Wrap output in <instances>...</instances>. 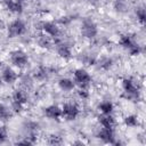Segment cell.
I'll list each match as a JSON object with an SVG mask.
<instances>
[{"instance_id": "cell-4", "label": "cell", "mask_w": 146, "mask_h": 146, "mask_svg": "<svg viewBox=\"0 0 146 146\" xmlns=\"http://www.w3.org/2000/svg\"><path fill=\"white\" fill-rule=\"evenodd\" d=\"M81 33L87 39H92L97 35V26L91 19H84L81 25Z\"/></svg>"}, {"instance_id": "cell-9", "label": "cell", "mask_w": 146, "mask_h": 146, "mask_svg": "<svg viewBox=\"0 0 146 146\" xmlns=\"http://www.w3.org/2000/svg\"><path fill=\"white\" fill-rule=\"evenodd\" d=\"M44 114L47 117L51 120H59V117L62 116V108H59L56 105H51L44 108Z\"/></svg>"}, {"instance_id": "cell-6", "label": "cell", "mask_w": 146, "mask_h": 146, "mask_svg": "<svg viewBox=\"0 0 146 146\" xmlns=\"http://www.w3.org/2000/svg\"><path fill=\"white\" fill-rule=\"evenodd\" d=\"M24 32H25V24L21 19H15L8 26V35L10 38L22 35Z\"/></svg>"}, {"instance_id": "cell-21", "label": "cell", "mask_w": 146, "mask_h": 146, "mask_svg": "<svg viewBox=\"0 0 146 146\" xmlns=\"http://www.w3.org/2000/svg\"><path fill=\"white\" fill-rule=\"evenodd\" d=\"M34 76L38 79V80H46L48 78V70L44 68V67H40L35 71V74Z\"/></svg>"}, {"instance_id": "cell-5", "label": "cell", "mask_w": 146, "mask_h": 146, "mask_svg": "<svg viewBox=\"0 0 146 146\" xmlns=\"http://www.w3.org/2000/svg\"><path fill=\"white\" fill-rule=\"evenodd\" d=\"M74 81L82 88H86L90 82H91V76L90 74L83 70V68H78L74 71Z\"/></svg>"}, {"instance_id": "cell-19", "label": "cell", "mask_w": 146, "mask_h": 146, "mask_svg": "<svg viewBox=\"0 0 146 146\" xmlns=\"http://www.w3.org/2000/svg\"><path fill=\"white\" fill-rule=\"evenodd\" d=\"M98 108H99V111H100L102 113H104V114H111V113L113 112L114 106H113V104H112L111 102H103V103L99 104Z\"/></svg>"}, {"instance_id": "cell-17", "label": "cell", "mask_w": 146, "mask_h": 146, "mask_svg": "<svg viewBox=\"0 0 146 146\" xmlns=\"http://www.w3.org/2000/svg\"><path fill=\"white\" fill-rule=\"evenodd\" d=\"M120 44L124 48V49H127V50H129L130 48H132L135 44H136V42L132 40V38L130 36V35H122L121 38H120Z\"/></svg>"}, {"instance_id": "cell-26", "label": "cell", "mask_w": 146, "mask_h": 146, "mask_svg": "<svg viewBox=\"0 0 146 146\" xmlns=\"http://www.w3.org/2000/svg\"><path fill=\"white\" fill-rule=\"evenodd\" d=\"M49 144H52V145L62 144V139H60V137H58V136H50V138H49Z\"/></svg>"}, {"instance_id": "cell-15", "label": "cell", "mask_w": 146, "mask_h": 146, "mask_svg": "<svg viewBox=\"0 0 146 146\" xmlns=\"http://www.w3.org/2000/svg\"><path fill=\"white\" fill-rule=\"evenodd\" d=\"M6 7L11 13H22L23 6L17 0H6Z\"/></svg>"}, {"instance_id": "cell-16", "label": "cell", "mask_w": 146, "mask_h": 146, "mask_svg": "<svg viewBox=\"0 0 146 146\" xmlns=\"http://www.w3.org/2000/svg\"><path fill=\"white\" fill-rule=\"evenodd\" d=\"M58 86H59V88H60L62 90H64V91H71V90L74 89L75 83H74L72 80L64 78V79H60V80L58 81Z\"/></svg>"}, {"instance_id": "cell-10", "label": "cell", "mask_w": 146, "mask_h": 146, "mask_svg": "<svg viewBox=\"0 0 146 146\" xmlns=\"http://www.w3.org/2000/svg\"><path fill=\"white\" fill-rule=\"evenodd\" d=\"M98 137L104 140L105 143H114L113 139H114V131H113V128H105L103 127L99 132H98Z\"/></svg>"}, {"instance_id": "cell-22", "label": "cell", "mask_w": 146, "mask_h": 146, "mask_svg": "<svg viewBox=\"0 0 146 146\" xmlns=\"http://www.w3.org/2000/svg\"><path fill=\"white\" fill-rule=\"evenodd\" d=\"M136 15H137L138 21H139L141 24H144V23H145V18H146L145 9H144L143 7H141V8H138V9H137V11H136Z\"/></svg>"}, {"instance_id": "cell-18", "label": "cell", "mask_w": 146, "mask_h": 146, "mask_svg": "<svg viewBox=\"0 0 146 146\" xmlns=\"http://www.w3.org/2000/svg\"><path fill=\"white\" fill-rule=\"evenodd\" d=\"M11 115L13 113L9 107H7L6 105H0V120L1 121H8L11 117Z\"/></svg>"}, {"instance_id": "cell-28", "label": "cell", "mask_w": 146, "mask_h": 146, "mask_svg": "<svg viewBox=\"0 0 146 146\" xmlns=\"http://www.w3.org/2000/svg\"><path fill=\"white\" fill-rule=\"evenodd\" d=\"M2 27H3V23L0 21V29H2Z\"/></svg>"}, {"instance_id": "cell-7", "label": "cell", "mask_w": 146, "mask_h": 146, "mask_svg": "<svg viewBox=\"0 0 146 146\" xmlns=\"http://www.w3.org/2000/svg\"><path fill=\"white\" fill-rule=\"evenodd\" d=\"M41 29H42L43 33H46V34H48L52 38H56L59 34V27L52 22H42L41 23Z\"/></svg>"}, {"instance_id": "cell-20", "label": "cell", "mask_w": 146, "mask_h": 146, "mask_svg": "<svg viewBox=\"0 0 146 146\" xmlns=\"http://www.w3.org/2000/svg\"><path fill=\"white\" fill-rule=\"evenodd\" d=\"M124 123H125V125L129 127V128H135V127H137V125L139 124V121H138V117H137V116H135V115H129V116H127V117L124 119Z\"/></svg>"}, {"instance_id": "cell-27", "label": "cell", "mask_w": 146, "mask_h": 146, "mask_svg": "<svg viewBox=\"0 0 146 146\" xmlns=\"http://www.w3.org/2000/svg\"><path fill=\"white\" fill-rule=\"evenodd\" d=\"M7 138V131L3 127H0V141H3Z\"/></svg>"}, {"instance_id": "cell-3", "label": "cell", "mask_w": 146, "mask_h": 146, "mask_svg": "<svg viewBox=\"0 0 146 146\" xmlns=\"http://www.w3.org/2000/svg\"><path fill=\"white\" fill-rule=\"evenodd\" d=\"M10 62L17 67H24L29 63V57L23 50H15L10 54Z\"/></svg>"}, {"instance_id": "cell-1", "label": "cell", "mask_w": 146, "mask_h": 146, "mask_svg": "<svg viewBox=\"0 0 146 146\" xmlns=\"http://www.w3.org/2000/svg\"><path fill=\"white\" fill-rule=\"evenodd\" d=\"M122 87H123L124 96L127 99H130V100L138 99V96H139L138 87L135 84V82L131 79H124L122 82Z\"/></svg>"}, {"instance_id": "cell-23", "label": "cell", "mask_w": 146, "mask_h": 146, "mask_svg": "<svg viewBox=\"0 0 146 146\" xmlns=\"http://www.w3.org/2000/svg\"><path fill=\"white\" fill-rule=\"evenodd\" d=\"M99 65H100V67H103V68L107 70V68H110V67L112 66V59H111V58H108V57L102 58V59L99 60Z\"/></svg>"}, {"instance_id": "cell-2", "label": "cell", "mask_w": 146, "mask_h": 146, "mask_svg": "<svg viewBox=\"0 0 146 146\" xmlns=\"http://www.w3.org/2000/svg\"><path fill=\"white\" fill-rule=\"evenodd\" d=\"M79 106L73 102H66L63 104L62 107V116H64L66 120H74L79 115Z\"/></svg>"}, {"instance_id": "cell-11", "label": "cell", "mask_w": 146, "mask_h": 146, "mask_svg": "<svg viewBox=\"0 0 146 146\" xmlns=\"http://www.w3.org/2000/svg\"><path fill=\"white\" fill-rule=\"evenodd\" d=\"M1 76H2V80L6 83H14L17 80V78H18L17 73L13 68H10V67H6L2 71V75Z\"/></svg>"}, {"instance_id": "cell-25", "label": "cell", "mask_w": 146, "mask_h": 146, "mask_svg": "<svg viewBox=\"0 0 146 146\" xmlns=\"http://www.w3.org/2000/svg\"><path fill=\"white\" fill-rule=\"evenodd\" d=\"M78 95H79V97H81L82 99H86V98H88V96H89V92L87 91V89L86 88H80L79 90H78Z\"/></svg>"}, {"instance_id": "cell-12", "label": "cell", "mask_w": 146, "mask_h": 146, "mask_svg": "<svg viewBox=\"0 0 146 146\" xmlns=\"http://www.w3.org/2000/svg\"><path fill=\"white\" fill-rule=\"evenodd\" d=\"M98 121L105 128H113L115 125V120H114V117L111 114H104V113H102V115L98 116Z\"/></svg>"}, {"instance_id": "cell-14", "label": "cell", "mask_w": 146, "mask_h": 146, "mask_svg": "<svg viewBox=\"0 0 146 146\" xmlns=\"http://www.w3.org/2000/svg\"><path fill=\"white\" fill-rule=\"evenodd\" d=\"M54 38L52 36H50V35H48V34H46V33H43L42 35H40V38H39V40H38V43H39V46L40 47H42V48H50L52 44H54Z\"/></svg>"}, {"instance_id": "cell-13", "label": "cell", "mask_w": 146, "mask_h": 146, "mask_svg": "<svg viewBox=\"0 0 146 146\" xmlns=\"http://www.w3.org/2000/svg\"><path fill=\"white\" fill-rule=\"evenodd\" d=\"M13 102H16L18 104L25 105L27 103V94H26V91H24L22 89L15 90L14 94H13Z\"/></svg>"}, {"instance_id": "cell-8", "label": "cell", "mask_w": 146, "mask_h": 146, "mask_svg": "<svg viewBox=\"0 0 146 146\" xmlns=\"http://www.w3.org/2000/svg\"><path fill=\"white\" fill-rule=\"evenodd\" d=\"M54 41H55V44H57V54H58L62 58L67 59V58H70V57L72 56L71 48H70V46H68L67 43L62 42V41H59V40H55V39H54Z\"/></svg>"}, {"instance_id": "cell-24", "label": "cell", "mask_w": 146, "mask_h": 146, "mask_svg": "<svg viewBox=\"0 0 146 146\" xmlns=\"http://www.w3.org/2000/svg\"><path fill=\"white\" fill-rule=\"evenodd\" d=\"M23 107H24V105H22V104H18L16 102L11 103V111L15 113H21L23 111Z\"/></svg>"}, {"instance_id": "cell-30", "label": "cell", "mask_w": 146, "mask_h": 146, "mask_svg": "<svg viewBox=\"0 0 146 146\" xmlns=\"http://www.w3.org/2000/svg\"><path fill=\"white\" fill-rule=\"evenodd\" d=\"M117 1H122V0H117Z\"/></svg>"}, {"instance_id": "cell-29", "label": "cell", "mask_w": 146, "mask_h": 146, "mask_svg": "<svg viewBox=\"0 0 146 146\" xmlns=\"http://www.w3.org/2000/svg\"><path fill=\"white\" fill-rule=\"evenodd\" d=\"M17 1H18V2H21V3H22V2H24V1H25V0H17Z\"/></svg>"}]
</instances>
